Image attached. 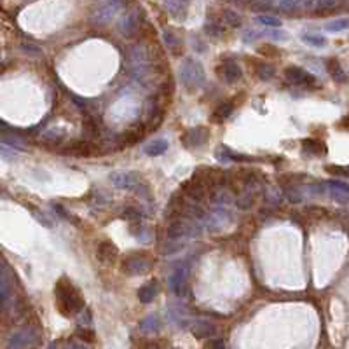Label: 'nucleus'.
I'll use <instances>...</instances> for the list:
<instances>
[{
  "instance_id": "nucleus-22",
  "label": "nucleus",
  "mask_w": 349,
  "mask_h": 349,
  "mask_svg": "<svg viewBox=\"0 0 349 349\" xmlns=\"http://www.w3.org/2000/svg\"><path fill=\"white\" fill-rule=\"evenodd\" d=\"M233 112H234V102L220 103V105L213 110L211 120H213V122H222V120H226L227 117H231V114Z\"/></svg>"
},
{
  "instance_id": "nucleus-6",
  "label": "nucleus",
  "mask_w": 349,
  "mask_h": 349,
  "mask_svg": "<svg viewBox=\"0 0 349 349\" xmlns=\"http://www.w3.org/2000/svg\"><path fill=\"white\" fill-rule=\"evenodd\" d=\"M208 138H210V129L204 128V126H197V128L189 129L182 140H184V145L187 149H199L208 142Z\"/></svg>"
},
{
  "instance_id": "nucleus-32",
  "label": "nucleus",
  "mask_w": 349,
  "mask_h": 349,
  "mask_svg": "<svg viewBox=\"0 0 349 349\" xmlns=\"http://www.w3.org/2000/svg\"><path fill=\"white\" fill-rule=\"evenodd\" d=\"M283 194H285V197L288 199L290 203L297 204L302 201V192L301 189H297L295 185H285V189H283Z\"/></svg>"
},
{
  "instance_id": "nucleus-10",
  "label": "nucleus",
  "mask_w": 349,
  "mask_h": 349,
  "mask_svg": "<svg viewBox=\"0 0 349 349\" xmlns=\"http://www.w3.org/2000/svg\"><path fill=\"white\" fill-rule=\"evenodd\" d=\"M110 182L117 189H135L140 184V177L133 171H114L110 173Z\"/></svg>"
},
{
  "instance_id": "nucleus-36",
  "label": "nucleus",
  "mask_w": 349,
  "mask_h": 349,
  "mask_svg": "<svg viewBox=\"0 0 349 349\" xmlns=\"http://www.w3.org/2000/svg\"><path fill=\"white\" fill-rule=\"evenodd\" d=\"M267 2H274L283 11H293V9L304 4V0H267Z\"/></svg>"
},
{
  "instance_id": "nucleus-1",
  "label": "nucleus",
  "mask_w": 349,
  "mask_h": 349,
  "mask_svg": "<svg viewBox=\"0 0 349 349\" xmlns=\"http://www.w3.org/2000/svg\"><path fill=\"white\" fill-rule=\"evenodd\" d=\"M54 299H56L58 311L63 316L70 318V316L79 314L84 309V299L80 295L79 288L74 286L67 278H61L54 286Z\"/></svg>"
},
{
  "instance_id": "nucleus-29",
  "label": "nucleus",
  "mask_w": 349,
  "mask_h": 349,
  "mask_svg": "<svg viewBox=\"0 0 349 349\" xmlns=\"http://www.w3.org/2000/svg\"><path fill=\"white\" fill-rule=\"evenodd\" d=\"M349 28V18H339L334 21L327 23L325 25V30L330 32V34H337V32H344Z\"/></svg>"
},
{
  "instance_id": "nucleus-40",
  "label": "nucleus",
  "mask_w": 349,
  "mask_h": 349,
  "mask_svg": "<svg viewBox=\"0 0 349 349\" xmlns=\"http://www.w3.org/2000/svg\"><path fill=\"white\" fill-rule=\"evenodd\" d=\"M76 335L80 339V341H84V342H93L94 337H96V334H94L91 328H86V327L79 328V330L76 332Z\"/></svg>"
},
{
  "instance_id": "nucleus-44",
  "label": "nucleus",
  "mask_w": 349,
  "mask_h": 349,
  "mask_svg": "<svg viewBox=\"0 0 349 349\" xmlns=\"http://www.w3.org/2000/svg\"><path fill=\"white\" fill-rule=\"evenodd\" d=\"M316 2V9L318 11H328V9L335 7L339 0H314Z\"/></svg>"
},
{
  "instance_id": "nucleus-18",
  "label": "nucleus",
  "mask_w": 349,
  "mask_h": 349,
  "mask_svg": "<svg viewBox=\"0 0 349 349\" xmlns=\"http://www.w3.org/2000/svg\"><path fill=\"white\" fill-rule=\"evenodd\" d=\"M162 328V319L159 318L157 314H149L147 318H143L140 321V330L147 335H154V334H159Z\"/></svg>"
},
{
  "instance_id": "nucleus-34",
  "label": "nucleus",
  "mask_w": 349,
  "mask_h": 349,
  "mask_svg": "<svg viewBox=\"0 0 349 349\" xmlns=\"http://www.w3.org/2000/svg\"><path fill=\"white\" fill-rule=\"evenodd\" d=\"M302 40L309 45H314V47H325L327 45V39L318 34H302Z\"/></svg>"
},
{
  "instance_id": "nucleus-14",
  "label": "nucleus",
  "mask_w": 349,
  "mask_h": 349,
  "mask_svg": "<svg viewBox=\"0 0 349 349\" xmlns=\"http://www.w3.org/2000/svg\"><path fill=\"white\" fill-rule=\"evenodd\" d=\"M328 194L330 197L334 199L335 203L339 204H346L349 201V185L344 184L341 180H334V182H328Z\"/></svg>"
},
{
  "instance_id": "nucleus-38",
  "label": "nucleus",
  "mask_w": 349,
  "mask_h": 349,
  "mask_svg": "<svg viewBox=\"0 0 349 349\" xmlns=\"http://www.w3.org/2000/svg\"><path fill=\"white\" fill-rule=\"evenodd\" d=\"M257 21L264 27H269V28H279L281 27V19L276 18V16H269V14H262L257 18Z\"/></svg>"
},
{
  "instance_id": "nucleus-39",
  "label": "nucleus",
  "mask_w": 349,
  "mask_h": 349,
  "mask_svg": "<svg viewBox=\"0 0 349 349\" xmlns=\"http://www.w3.org/2000/svg\"><path fill=\"white\" fill-rule=\"evenodd\" d=\"M330 175H337V177H346L349 178V166H334V164H328L327 168Z\"/></svg>"
},
{
  "instance_id": "nucleus-43",
  "label": "nucleus",
  "mask_w": 349,
  "mask_h": 349,
  "mask_svg": "<svg viewBox=\"0 0 349 349\" xmlns=\"http://www.w3.org/2000/svg\"><path fill=\"white\" fill-rule=\"evenodd\" d=\"M184 248V244L182 243H166L164 246H162L161 252L164 253V255H171V253H178Z\"/></svg>"
},
{
  "instance_id": "nucleus-16",
  "label": "nucleus",
  "mask_w": 349,
  "mask_h": 349,
  "mask_svg": "<svg viewBox=\"0 0 349 349\" xmlns=\"http://www.w3.org/2000/svg\"><path fill=\"white\" fill-rule=\"evenodd\" d=\"M159 290H161V286H159L157 279L147 281L145 285H142L138 288V301L142 302V304H151L155 297L159 295Z\"/></svg>"
},
{
  "instance_id": "nucleus-33",
  "label": "nucleus",
  "mask_w": 349,
  "mask_h": 349,
  "mask_svg": "<svg viewBox=\"0 0 349 349\" xmlns=\"http://www.w3.org/2000/svg\"><path fill=\"white\" fill-rule=\"evenodd\" d=\"M162 40H164V44H166V47H169L173 51V53L177 54L178 51H177V47L180 45V40H178V37L175 34H173L169 28H166L164 32H162Z\"/></svg>"
},
{
  "instance_id": "nucleus-37",
  "label": "nucleus",
  "mask_w": 349,
  "mask_h": 349,
  "mask_svg": "<svg viewBox=\"0 0 349 349\" xmlns=\"http://www.w3.org/2000/svg\"><path fill=\"white\" fill-rule=\"evenodd\" d=\"M142 136H143L142 129H129V131H126L122 135V143L124 145H135Z\"/></svg>"
},
{
  "instance_id": "nucleus-8",
  "label": "nucleus",
  "mask_w": 349,
  "mask_h": 349,
  "mask_svg": "<svg viewBox=\"0 0 349 349\" xmlns=\"http://www.w3.org/2000/svg\"><path fill=\"white\" fill-rule=\"evenodd\" d=\"M182 192H184L191 201H194V203H203L204 197H206V185H204L201 180L192 177V180L184 182V185H182Z\"/></svg>"
},
{
  "instance_id": "nucleus-23",
  "label": "nucleus",
  "mask_w": 349,
  "mask_h": 349,
  "mask_svg": "<svg viewBox=\"0 0 349 349\" xmlns=\"http://www.w3.org/2000/svg\"><path fill=\"white\" fill-rule=\"evenodd\" d=\"M166 151H168V142H166V140H154V142L147 143V145L143 147V152H145L147 155H152V157L164 154Z\"/></svg>"
},
{
  "instance_id": "nucleus-26",
  "label": "nucleus",
  "mask_w": 349,
  "mask_h": 349,
  "mask_svg": "<svg viewBox=\"0 0 349 349\" xmlns=\"http://www.w3.org/2000/svg\"><path fill=\"white\" fill-rule=\"evenodd\" d=\"M149 120H147V126H149V129L151 131H154V129H157V126L162 122V117H164V112H162L161 109H159L157 105H152V110L149 112Z\"/></svg>"
},
{
  "instance_id": "nucleus-28",
  "label": "nucleus",
  "mask_w": 349,
  "mask_h": 349,
  "mask_svg": "<svg viewBox=\"0 0 349 349\" xmlns=\"http://www.w3.org/2000/svg\"><path fill=\"white\" fill-rule=\"evenodd\" d=\"M222 19H224V23L231 28L241 27V16L237 14L236 11H233V9H224V12H222Z\"/></svg>"
},
{
  "instance_id": "nucleus-4",
  "label": "nucleus",
  "mask_w": 349,
  "mask_h": 349,
  "mask_svg": "<svg viewBox=\"0 0 349 349\" xmlns=\"http://www.w3.org/2000/svg\"><path fill=\"white\" fill-rule=\"evenodd\" d=\"M285 79L293 86L301 87H314L318 84V80H316V77L312 74H309L304 68L297 67V65H290V67L285 68Z\"/></svg>"
},
{
  "instance_id": "nucleus-35",
  "label": "nucleus",
  "mask_w": 349,
  "mask_h": 349,
  "mask_svg": "<svg viewBox=\"0 0 349 349\" xmlns=\"http://www.w3.org/2000/svg\"><path fill=\"white\" fill-rule=\"evenodd\" d=\"M21 51L23 53H27V56L30 58H42V49L39 47L37 44L34 42H21Z\"/></svg>"
},
{
  "instance_id": "nucleus-24",
  "label": "nucleus",
  "mask_w": 349,
  "mask_h": 349,
  "mask_svg": "<svg viewBox=\"0 0 349 349\" xmlns=\"http://www.w3.org/2000/svg\"><path fill=\"white\" fill-rule=\"evenodd\" d=\"M255 72H257V77H259L260 80L267 82V80H271L274 77V74H276V68H274L271 63H266V61H259V63L255 65Z\"/></svg>"
},
{
  "instance_id": "nucleus-20",
  "label": "nucleus",
  "mask_w": 349,
  "mask_h": 349,
  "mask_svg": "<svg viewBox=\"0 0 349 349\" xmlns=\"http://www.w3.org/2000/svg\"><path fill=\"white\" fill-rule=\"evenodd\" d=\"M119 30L124 37H133L138 32V21H136V14H126L119 23Z\"/></svg>"
},
{
  "instance_id": "nucleus-7",
  "label": "nucleus",
  "mask_w": 349,
  "mask_h": 349,
  "mask_svg": "<svg viewBox=\"0 0 349 349\" xmlns=\"http://www.w3.org/2000/svg\"><path fill=\"white\" fill-rule=\"evenodd\" d=\"M189 267H177V271L169 276V288L180 297L189 295Z\"/></svg>"
},
{
  "instance_id": "nucleus-41",
  "label": "nucleus",
  "mask_w": 349,
  "mask_h": 349,
  "mask_svg": "<svg viewBox=\"0 0 349 349\" xmlns=\"http://www.w3.org/2000/svg\"><path fill=\"white\" fill-rule=\"evenodd\" d=\"M120 217H122L124 220L131 222V224H136V222H140V211L136 210V208H126Z\"/></svg>"
},
{
  "instance_id": "nucleus-2",
  "label": "nucleus",
  "mask_w": 349,
  "mask_h": 349,
  "mask_svg": "<svg viewBox=\"0 0 349 349\" xmlns=\"http://www.w3.org/2000/svg\"><path fill=\"white\" fill-rule=\"evenodd\" d=\"M180 82L187 89H197L204 82V68L194 58H185L180 65Z\"/></svg>"
},
{
  "instance_id": "nucleus-19",
  "label": "nucleus",
  "mask_w": 349,
  "mask_h": 349,
  "mask_svg": "<svg viewBox=\"0 0 349 349\" xmlns=\"http://www.w3.org/2000/svg\"><path fill=\"white\" fill-rule=\"evenodd\" d=\"M302 152L308 155H325L327 154V145L321 140L306 138L302 140Z\"/></svg>"
},
{
  "instance_id": "nucleus-50",
  "label": "nucleus",
  "mask_w": 349,
  "mask_h": 349,
  "mask_svg": "<svg viewBox=\"0 0 349 349\" xmlns=\"http://www.w3.org/2000/svg\"><path fill=\"white\" fill-rule=\"evenodd\" d=\"M18 151H19V149H18ZM18 151H9L7 145H5V143H2V155H4V157L16 159V157H18Z\"/></svg>"
},
{
  "instance_id": "nucleus-49",
  "label": "nucleus",
  "mask_w": 349,
  "mask_h": 349,
  "mask_svg": "<svg viewBox=\"0 0 349 349\" xmlns=\"http://www.w3.org/2000/svg\"><path fill=\"white\" fill-rule=\"evenodd\" d=\"M262 34H259V32H255V30H246L243 34V42H252V40H255V39H259Z\"/></svg>"
},
{
  "instance_id": "nucleus-5",
  "label": "nucleus",
  "mask_w": 349,
  "mask_h": 349,
  "mask_svg": "<svg viewBox=\"0 0 349 349\" xmlns=\"http://www.w3.org/2000/svg\"><path fill=\"white\" fill-rule=\"evenodd\" d=\"M217 74L220 79H224L227 84H236L243 77V70L234 60H224L217 67Z\"/></svg>"
},
{
  "instance_id": "nucleus-30",
  "label": "nucleus",
  "mask_w": 349,
  "mask_h": 349,
  "mask_svg": "<svg viewBox=\"0 0 349 349\" xmlns=\"http://www.w3.org/2000/svg\"><path fill=\"white\" fill-rule=\"evenodd\" d=\"M65 136H67V131L58 126V128H49L47 131L42 135V138H44L45 142H61Z\"/></svg>"
},
{
  "instance_id": "nucleus-48",
  "label": "nucleus",
  "mask_w": 349,
  "mask_h": 349,
  "mask_svg": "<svg viewBox=\"0 0 349 349\" xmlns=\"http://www.w3.org/2000/svg\"><path fill=\"white\" fill-rule=\"evenodd\" d=\"M84 129H86V133H89V135H96V133H98L96 122H94L93 119H89V117L84 120Z\"/></svg>"
},
{
  "instance_id": "nucleus-21",
  "label": "nucleus",
  "mask_w": 349,
  "mask_h": 349,
  "mask_svg": "<svg viewBox=\"0 0 349 349\" xmlns=\"http://www.w3.org/2000/svg\"><path fill=\"white\" fill-rule=\"evenodd\" d=\"M327 70H328V74H330V77L335 80V82H339V84L348 82V76H346L344 68L341 67L339 60H335V58H330V60L327 61Z\"/></svg>"
},
{
  "instance_id": "nucleus-17",
  "label": "nucleus",
  "mask_w": 349,
  "mask_h": 349,
  "mask_svg": "<svg viewBox=\"0 0 349 349\" xmlns=\"http://www.w3.org/2000/svg\"><path fill=\"white\" fill-rule=\"evenodd\" d=\"M184 236H189V220H185L184 217H175L168 226V237L180 239Z\"/></svg>"
},
{
  "instance_id": "nucleus-46",
  "label": "nucleus",
  "mask_w": 349,
  "mask_h": 349,
  "mask_svg": "<svg viewBox=\"0 0 349 349\" xmlns=\"http://www.w3.org/2000/svg\"><path fill=\"white\" fill-rule=\"evenodd\" d=\"M257 53L259 54H264V56H276V54H279V51L274 45H260L259 49H257Z\"/></svg>"
},
{
  "instance_id": "nucleus-45",
  "label": "nucleus",
  "mask_w": 349,
  "mask_h": 349,
  "mask_svg": "<svg viewBox=\"0 0 349 349\" xmlns=\"http://www.w3.org/2000/svg\"><path fill=\"white\" fill-rule=\"evenodd\" d=\"M297 180H304V175H281L279 177V182H281L283 185H293Z\"/></svg>"
},
{
  "instance_id": "nucleus-27",
  "label": "nucleus",
  "mask_w": 349,
  "mask_h": 349,
  "mask_svg": "<svg viewBox=\"0 0 349 349\" xmlns=\"http://www.w3.org/2000/svg\"><path fill=\"white\" fill-rule=\"evenodd\" d=\"M236 206L239 208V210H250V206L253 204V194L250 191H241V192H237V195H236Z\"/></svg>"
},
{
  "instance_id": "nucleus-53",
  "label": "nucleus",
  "mask_w": 349,
  "mask_h": 349,
  "mask_svg": "<svg viewBox=\"0 0 349 349\" xmlns=\"http://www.w3.org/2000/svg\"><path fill=\"white\" fill-rule=\"evenodd\" d=\"M341 126L344 129H348L349 131V116H346V117H342V120H341Z\"/></svg>"
},
{
  "instance_id": "nucleus-25",
  "label": "nucleus",
  "mask_w": 349,
  "mask_h": 349,
  "mask_svg": "<svg viewBox=\"0 0 349 349\" xmlns=\"http://www.w3.org/2000/svg\"><path fill=\"white\" fill-rule=\"evenodd\" d=\"M226 23H224V19H218V18H210L206 21V25H204V28H206V32L210 35H213V37H218V35L224 34V30H226Z\"/></svg>"
},
{
  "instance_id": "nucleus-15",
  "label": "nucleus",
  "mask_w": 349,
  "mask_h": 349,
  "mask_svg": "<svg viewBox=\"0 0 349 349\" xmlns=\"http://www.w3.org/2000/svg\"><path fill=\"white\" fill-rule=\"evenodd\" d=\"M164 7L171 18L184 21L189 12V2L187 0H164Z\"/></svg>"
},
{
  "instance_id": "nucleus-52",
  "label": "nucleus",
  "mask_w": 349,
  "mask_h": 349,
  "mask_svg": "<svg viewBox=\"0 0 349 349\" xmlns=\"http://www.w3.org/2000/svg\"><path fill=\"white\" fill-rule=\"evenodd\" d=\"M204 348H226V344H224V341H208L206 344H204Z\"/></svg>"
},
{
  "instance_id": "nucleus-51",
  "label": "nucleus",
  "mask_w": 349,
  "mask_h": 349,
  "mask_svg": "<svg viewBox=\"0 0 349 349\" xmlns=\"http://www.w3.org/2000/svg\"><path fill=\"white\" fill-rule=\"evenodd\" d=\"M82 311H84V314H80L79 321H80V323H84V325H89V323L93 321V316H91V311H89V309H82Z\"/></svg>"
},
{
  "instance_id": "nucleus-12",
  "label": "nucleus",
  "mask_w": 349,
  "mask_h": 349,
  "mask_svg": "<svg viewBox=\"0 0 349 349\" xmlns=\"http://www.w3.org/2000/svg\"><path fill=\"white\" fill-rule=\"evenodd\" d=\"M191 332L194 334V337L197 339H211L217 335V327H215V323H211L210 319L197 318L192 321Z\"/></svg>"
},
{
  "instance_id": "nucleus-9",
  "label": "nucleus",
  "mask_w": 349,
  "mask_h": 349,
  "mask_svg": "<svg viewBox=\"0 0 349 349\" xmlns=\"http://www.w3.org/2000/svg\"><path fill=\"white\" fill-rule=\"evenodd\" d=\"M63 152L76 155V157H91V155L98 154V149L91 142H86V140H74V142L68 143Z\"/></svg>"
},
{
  "instance_id": "nucleus-3",
  "label": "nucleus",
  "mask_w": 349,
  "mask_h": 349,
  "mask_svg": "<svg viewBox=\"0 0 349 349\" xmlns=\"http://www.w3.org/2000/svg\"><path fill=\"white\" fill-rule=\"evenodd\" d=\"M154 266V260L145 253H131L122 260V272L128 276H143Z\"/></svg>"
},
{
  "instance_id": "nucleus-42",
  "label": "nucleus",
  "mask_w": 349,
  "mask_h": 349,
  "mask_svg": "<svg viewBox=\"0 0 349 349\" xmlns=\"http://www.w3.org/2000/svg\"><path fill=\"white\" fill-rule=\"evenodd\" d=\"M34 217L37 218L39 222H40L42 226L45 227H54V222L51 220V218L47 217V215L44 213V211H39V210H34Z\"/></svg>"
},
{
  "instance_id": "nucleus-31",
  "label": "nucleus",
  "mask_w": 349,
  "mask_h": 349,
  "mask_svg": "<svg viewBox=\"0 0 349 349\" xmlns=\"http://www.w3.org/2000/svg\"><path fill=\"white\" fill-rule=\"evenodd\" d=\"M2 143H5V145L9 147H14V149H25V145H27V142L21 138V136L18 135H7V133H2Z\"/></svg>"
},
{
  "instance_id": "nucleus-13",
  "label": "nucleus",
  "mask_w": 349,
  "mask_h": 349,
  "mask_svg": "<svg viewBox=\"0 0 349 349\" xmlns=\"http://www.w3.org/2000/svg\"><path fill=\"white\" fill-rule=\"evenodd\" d=\"M96 255L103 264H114L117 260V257H119V250H117V246L112 243V241L105 239L98 244Z\"/></svg>"
},
{
  "instance_id": "nucleus-11",
  "label": "nucleus",
  "mask_w": 349,
  "mask_h": 349,
  "mask_svg": "<svg viewBox=\"0 0 349 349\" xmlns=\"http://www.w3.org/2000/svg\"><path fill=\"white\" fill-rule=\"evenodd\" d=\"M37 341V332L32 327L23 328V330H18L11 335L7 346L9 348H25V346H30Z\"/></svg>"
},
{
  "instance_id": "nucleus-47",
  "label": "nucleus",
  "mask_w": 349,
  "mask_h": 349,
  "mask_svg": "<svg viewBox=\"0 0 349 349\" xmlns=\"http://www.w3.org/2000/svg\"><path fill=\"white\" fill-rule=\"evenodd\" d=\"M267 37L274 39V40H288V34H285L283 30H271V32H266Z\"/></svg>"
}]
</instances>
